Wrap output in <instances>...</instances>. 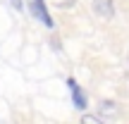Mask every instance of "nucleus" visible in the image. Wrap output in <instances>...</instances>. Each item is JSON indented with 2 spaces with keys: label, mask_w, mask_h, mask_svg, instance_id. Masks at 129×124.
<instances>
[{
  "label": "nucleus",
  "mask_w": 129,
  "mask_h": 124,
  "mask_svg": "<svg viewBox=\"0 0 129 124\" xmlns=\"http://www.w3.org/2000/svg\"><path fill=\"white\" fill-rule=\"evenodd\" d=\"M93 12L101 19H112V14H115V3H112V0H93Z\"/></svg>",
  "instance_id": "f03ea898"
},
{
  "label": "nucleus",
  "mask_w": 129,
  "mask_h": 124,
  "mask_svg": "<svg viewBox=\"0 0 129 124\" xmlns=\"http://www.w3.org/2000/svg\"><path fill=\"white\" fill-rule=\"evenodd\" d=\"M50 43H53V48H55V53L62 50V46H60V41H57V36H50Z\"/></svg>",
  "instance_id": "423d86ee"
},
{
  "label": "nucleus",
  "mask_w": 129,
  "mask_h": 124,
  "mask_svg": "<svg viewBox=\"0 0 129 124\" xmlns=\"http://www.w3.org/2000/svg\"><path fill=\"white\" fill-rule=\"evenodd\" d=\"M67 86L72 88V100H74V107H77V110H86V96H84L81 86H79L74 79H67Z\"/></svg>",
  "instance_id": "7ed1b4c3"
},
{
  "label": "nucleus",
  "mask_w": 129,
  "mask_h": 124,
  "mask_svg": "<svg viewBox=\"0 0 129 124\" xmlns=\"http://www.w3.org/2000/svg\"><path fill=\"white\" fill-rule=\"evenodd\" d=\"M10 3H12V7H14V10H19V12H22V10H24L22 0H10Z\"/></svg>",
  "instance_id": "0eeeda50"
},
{
  "label": "nucleus",
  "mask_w": 129,
  "mask_h": 124,
  "mask_svg": "<svg viewBox=\"0 0 129 124\" xmlns=\"http://www.w3.org/2000/svg\"><path fill=\"white\" fill-rule=\"evenodd\" d=\"M101 112H103V115L108 112L110 117H117V110H115V103H112V100H103L101 103Z\"/></svg>",
  "instance_id": "20e7f679"
},
{
  "label": "nucleus",
  "mask_w": 129,
  "mask_h": 124,
  "mask_svg": "<svg viewBox=\"0 0 129 124\" xmlns=\"http://www.w3.org/2000/svg\"><path fill=\"white\" fill-rule=\"evenodd\" d=\"M29 12H31L36 19H41L48 29H53V17L48 14V10H46V5H43V0H29Z\"/></svg>",
  "instance_id": "f257e3e1"
},
{
  "label": "nucleus",
  "mask_w": 129,
  "mask_h": 124,
  "mask_svg": "<svg viewBox=\"0 0 129 124\" xmlns=\"http://www.w3.org/2000/svg\"><path fill=\"white\" fill-rule=\"evenodd\" d=\"M81 124H105V122L98 119V117H93V115H84L81 117Z\"/></svg>",
  "instance_id": "39448f33"
}]
</instances>
